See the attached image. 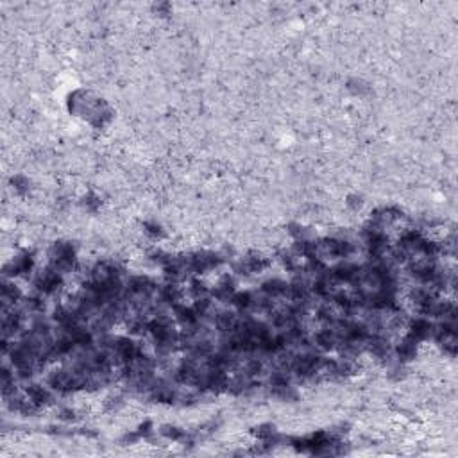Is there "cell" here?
I'll return each instance as SVG.
<instances>
[{
  "label": "cell",
  "mask_w": 458,
  "mask_h": 458,
  "mask_svg": "<svg viewBox=\"0 0 458 458\" xmlns=\"http://www.w3.org/2000/svg\"><path fill=\"white\" fill-rule=\"evenodd\" d=\"M315 340H317V346H321L322 349H331L337 344V335L333 331H329V329H326V331L319 333Z\"/></svg>",
  "instance_id": "1"
},
{
  "label": "cell",
  "mask_w": 458,
  "mask_h": 458,
  "mask_svg": "<svg viewBox=\"0 0 458 458\" xmlns=\"http://www.w3.org/2000/svg\"><path fill=\"white\" fill-rule=\"evenodd\" d=\"M286 290H288V285H285L283 281L279 279H272V281H267L265 285H263V292L269 295H279V294H285Z\"/></svg>",
  "instance_id": "2"
}]
</instances>
